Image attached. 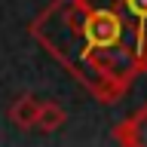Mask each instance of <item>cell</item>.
<instances>
[{"mask_svg": "<svg viewBox=\"0 0 147 147\" xmlns=\"http://www.w3.org/2000/svg\"><path fill=\"white\" fill-rule=\"evenodd\" d=\"M37 110H40V98H34V95H18V98L9 104V119H12V126H18V129H34Z\"/></svg>", "mask_w": 147, "mask_h": 147, "instance_id": "obj_2", "label": "cell"}, {"mask_svg": "<svg viewBox=\"0 0 147 147\" xmlns=\"http://www.w3.org/2000/svg\"><path fill=\"white\" fill-rule=\"evenodd\" d=\"M119 144H132V147H147V107H141L132 119H123L113 132Z\"/></svg>", "mask_w": 147, "mask_h": 147, "instance_id": "obj_1", "label": "cell"}, {"mask_svg": "<svg viewBox=\"0 0 147 147\" xmlns=\"http://www.w3.org/2000/svg\"><path fill=\"white\" fill-rule=\"evenodd\" d=\"M64 123H67V110H64L61 104H55V101H40L34 129H40V132H46V135H52V132H58V129L64 126Z\"/></svg>", "mask_w": 147, "mask_h": 147, "instance_id": "obj_3", "label": "cell"}, {"mask_svg": "<svg viewBox=\"0 0 147 147\" xmlns=\"http://www.w3.org/2000/svg\"><path fill=\"white\" fill-rule=\"evenodd\" d=\"M126 6L138 16H147V0H126Z\"/></svg>", "mask_w": 147, "mask_h": 147, "instance_id": "obj_4", "label": "cell"}]
</instances>
